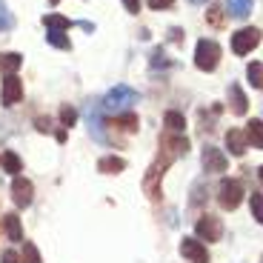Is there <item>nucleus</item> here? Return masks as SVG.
Listing matches in <instances>:
<instances>
[{"mask_svg": "<svg viewBox=\"0 0 263 263\" xmlns=\"http://www.w3.org/2000/svg\"><path fill=\"white\" fill-rule=\"evenodd\" d=\"M189 3H206V0H189Z\"/></svg>", "mask_w": 263, "mask_h": 263, "instance_id": "e433bc0d", "label": "nucleus"}, {"mask_svg": "<svg viewBox=\"0 0 263 263\" xmlns=\"http://www.w3.org/2000/svg\"><path fill=\"white\" fill-rule=\"evenodd\" d=\"M23 66V54L17 52H9V54H0V72H6V74H14Z\"/></svg>", "mask_w": 263, "mask_h": 263, "instance_id": "a211bd4d", "label": "nucleus"}, {"mask_svg": "<svg viewBox=\"0 0 263 263\" xmlns=\"http://www.w3.org/2000/svg\"><path fill=\"white\" fill-rule=\"evenodd\" d=\"M169 166L172 163L166 158H160V155H158V160L149 166V172H146V178H143V192L149 195V200H158L160 197V180H163V175H166Z\"/></svg>", "mask_w": 263, "mask_h": 263, "instance_id": "39448f33", "label": "nucleus"}, {"mask_svg": "<svg viewBox=\"0 0 263 263\" xmlns=\"http://www.w3.org/2000/svg\"><path fill=\"white\" fill-rule=\"evenodd\" d=\"M243 183L240 180H235V178H226V180H220V186H217V203L223 206V209H237L240 206V200H243Z\"/></svg>", "mask_w": 263, "mask_h": 263, "instance_id": "20e7f679", "label": "nucleus"}, {"mask_svg": "<svg viewBox=\"0 0 263 263\" xmlns=\"http://www.w3.org/2000/svg\"><path fill=\"white\" fill-rule=\"evenodd\" d=\"M186 152H189L186 135H178V132H163V135H160V158L175 163L178 158H183Z\"/></svg>", "mask_w": 263, "mask_h": 263, "instance_id": "7ed1b4c3", "label": "nucleus"}, {"mask_svg": "<svg viewBox=\"0 0 263 263\" xmlns=\"http://www.w3.org/2000/svg\"><path fill=\"white\" fill-rule=\"evenodd\" d=\"M43 23H46L49 32H66V29L72 26V20L63 17V14H46V17H43Z\"/></svg>", "mask_w": 263, "mask_h": 263, "instance_id": "4be33fe9", "label": "nucleus"}, {"mask_svg": "<svg viewBox=\"0 0 263 263\" xmlns=\"http://www.w3.org/2000/svg\"><path fill=\"white\" fill-rule=\"evenodd\" d=\"M49 3H52V6H58V3H60V0H49Z\"/></svg>", "mask_w": 263, "mask_h": 263, "instance_id": "c9c22d12", "label": "nucleus"}, {"mask_svg": "<svg viewBox=\"0 0 263 263\" xmlns=\"http://www.w3.org/2000/svg\"><path fill=\"white\" fill-rule=\"evenodd\" d=\"M260 263H263V260H260Z\"/></svg>", "mask_w": 263, "mask_h": 263, "instance_id": "4c0bfd02", "label": "nucleus"}, {"mask_svg": "<svg viewBox=\"0 0 263 263\" xmlns=\"http://www.w3.org/2000/svg\"><path fill=\"white\" fill-rule=\"evenodd\" d=\"M86 118H89V132H92V138L100 140V143H109V138H106L103 132V103L100 100H92L89 103V109H86Z\"/></svg>", "mask_w": 263, "mask_h": 263, "instance_id": "6e6552de", "label": "nucleus"}, {"mask_svg": "<svg viewBox=\"0 0 263 263\" xmlns=\"http://www.w3.org/2000/svg\"><path fill=\"white\" fill-rule=\"evenodd\" d=\"M0 263H23V257H20L14 249H6L3 255H0Z\"/></svg>", "mask_w": 263, "mask_h": 263, "instance_id": "7c9ffc66", "label": "nucleus"}, {"mask_svg": "<svg viewBox=\"0 0 263 263\" xmlns=\"http://www.w3.org/2000/svg\"><path fill=\"white\" fill-rule=\"evenodd\" d=\"M206 20H209L215 29H220V26H223V9H220V6H212L209 12H206Z\"/></svg>", "mask_w": 263, "mask_h": 263, "instance_id": "c756f323", "label": "nucleus"}, {"mask_svg": "<svg viewBox=\"0 0 263 263\" xmlns=\"http://www.w3.org/2000/svg\"><path fill=\"white\" fill-rule=\"evenodd\" d=\"M180 255L189 263H209V252H206V246L197 237H183L180 240Z\"/></svg>", "mask_w": 263, "mask_h": 263, "instance_id": "1a4fd4ad", "label": "nucleus"}, {"mask_svg": "<svg viewBox=\"0 0 263 263\" xmlns=\"http://www.w3.org/2000/svg\"><path fill=\"white\" fill-rule=\"evenodd\" d=\"M246 140L257 149H263V120H249L246 123Z\"/></svg>", "mask_w": 263, "mask_h": 263, "instance_id": "6ab92c4d", "label": "nucleus"}, {"mask_svg": "<svg viewBox=\"0 0 263 263\" xmlns=\"http://www.w3.org/2000/svg\"><path fill=\"white\" fill-rule=\"evenodd\" d=\"M257 43H260V29H255V26H246L232 34V52L235 54H249Z\"/></svg>", "mask_w": 263, "mask_h": 263, "instance_id": "0eeeda50", "label": "nucleus"}, {"mask_svg": "<svg viewBox=\"0 0 263 263\" xmlns=\"http://www.w3.org/2000/svg\"><path fill=\"white\" fill-rule=\"evenodd\" d=\"M246 78L255 89H263V63H249L246 66Z\"/></svg>", "mask_w": 263, "mask_h": 263, "instance_id": "b1692460", "label": "nucleus"}, {"mask_svg": "<svg viewBox=\"0 0 263 263\" xmlns=\"http://www.w3.org/2000/svg\"><path fill=\"white\" fill-rule=\"evenodd\" d=\"M252 3H255V0H226V9H229V14H232V17L243 20V17H249Z\"/></svg>", "mask_w": 263, "mask_h": 263, "instance_id": "f3484780", "label": "nucleus"}, {"mask_svg": "<svg viewBox=\"0 0 263 263\" xmlns=\"http://www.w3.org/2000/svg\"><path fill=\"white\" fill-rule=\"evenodd\" d=\"M37 129L40 132H49V118H37Z\"/></svg>", "mask_w": 263, "mask_h": 263, "instance_id": "72a5a7b5", "label": "nucleus"}, {"mask_svg": "<svg viewBox=\"0 0 263 263\" xmlns=\"http://www.w3.org/2000/svg\"><path fill=\"white\" fill-rule=\"evenodd\" d=\"M229 106H232V112L237 115V118H243L246 112H249V100H246L243 89L237 83H229Z\"/></svg>", "mask_w": 263, "mask_h": 263, "instance_id": "ddd939ff", "label": "nucleus"}, {"mask_svg": "<svg viewBox=\"0 0 263 263\" xmlns=\"http://www.w3.org/2000/svg\"><path fill=\"white\" fill-rule=\"evenodd\" d=\"M0 95H3V106H14V103H20V98H23V80H20L17 74H6Z\"/></svg>", "mask_w": 263, "mask_h": 263, "instance_id": "9b49d317", "label": "nucleus"}, {"mask_svg": "<svg viewBox=\"0 0 263 263\" xmlns=\"http://www.w3.org/2000/svg\"><path fill=\"white\" fill-rule=\"evenodd\" d=\"M163 126H166V132H178V135H183V129H186V118L180 112H166V118H163Z\"/></svg>", "mask_w": 263, "mask_h": 263, "instance_id": "412c9836", "label": "nucleus"}, {"mask_svg": "<svg viewBox=\"0 0 263 263\" xmlns=\"http://www.w3.org/2000/svg\"><path fill=\"white\" fill-rule=\"evenodd\" d=\"M0 163H3V169H6L9 175H14V178H17V172L23 169V163H20V158L14 155V152H3V158H0Z\"/></svg>", "mask_w": 263, "mask_h": 263, "instance_id": "5701e85b", "label": "nucleus"}, {"mask_svg": "<svg viewBox=\"0 0 263 263\" xmlns=\"http://www.w3.org/2000/svg\"><path fill=\"white\" fill-rule=\"evenodd\" d=\"M23 263H43L40 260V252L32 240H23Z\"/></svg>", "mask_w": 263, "mask_h": 263, "instance_id": "a878e982", "label": "nucleus"}, {"mask_svg": "<svg viewBox=\"0 0 263 263\" xmlns=\"http://www.w3.org/2000/svg\"><path fill=\"white\" fill-rule=\"evenodd\" d=\"M112 126H118L120 132H138V115L135 112H123V115H115Z\"/></svg>", "mask_w": 263, "mask_h": 263, "instance_id": "aec40b11", "label": "nucleus"}, {"mask_svg": "<svg viewBox=\"0 0 263 263\" xmlns=\"http://www.w3.org/2000/svg\"><path fill=\"white\" fill-rule=\"evenodd\" d=\"M226 146H229V152L235 155V158H240V155H246V149H249V140H246V132H240V129H229V132H226Z\"/></svg>", "mask_w": 263, "mask_h": 263, "instance_id": "4468645a", "label": "nucleus"}, {"mask_svg": "<svg viewBox=\"0 0 263 263\" xmlns=\"http://www.w3.org/2000/svg\"><path fill=\"white\" fill-rule=\"evenodd\" d=\"M12 26H14V17H12V12L6 9V3L0 0V32H9Z\"/></svg>", "mask_w": 263, "mask_h": 263, "instance_id": "cd10ccee", "label": "nucleus"}, {"mask_svg": "<svg viewBox=\"0 0 263 263\" xmlns=\"http://www.w3.org/2000/svg\"><path fill=\"white\" fill-rule=\"evenodd\" d=\"M249 206H252V217H255L257 223L263 226V195H260V192H252Z\"/></svg>", "mask_w": 263, "mask_h": 263, "instance_id": "393cba45", "label": "nucleus"}, {"mask_svg": "<svg viewBox=\"0 0 263 263\" xmlns=\"http://www.w3.org/2000/svg\"><path fill=\"white\" fill-rule=\"evenodd\" d=\"M175 6V0H149V9H155V12H160V9H172Z\"/></svg>", "mask_w": 263, "mask_h": 263, "instance_id": "2f4dec72", "label": "nucleus"}, {"mask_svg": "<svg viewBox=\"0 0 263 263\" xmlns=\"http://www.w3.org/2000/svg\"><path fill=\"white\" fill-rule=\"evenodd\" d=\"M217 63H220V46H217V40L212 37H203L197 40L195 46V66L200 72H215Z\"/></svg>", "mask_w": 263, "mask_h": 263, "instance_id": "f03ea898", "label": "nucleus"}, {"mask_svg": "<svg viewBox=\"0 0 263 263\" xmlns=\"http://www.w3.org/2000/svg\"><path fill=\"white\" fill-rule=\"evenodd\" d=\"M123 169H126V160L118 158V155H106V158L98 160V172H103V175H120Z\"/></svg>", "mask_w": 263, "mask_h": 263, "instance_id": "dca6fc26", "label": "nucleus"}, {"mask_svg": "<svg viewBox=\"0 0 263 263\" xmlns=\"http://www.w3.org/2000/svg\"><path fill=\"white\" fill-rule=\"evenodd\" d=\"M257 178H260V183H263V166H260V169H257Z\"/></svg>", "mask_w": 263, "mask_h": 263, "instance_id": "f704fd0d", "label": "nucleus"}, {"mask_svg": "<svg viewBox=\"0 0 263 263\" xmlns=\"http://www.w3.org/2000/svg\"><path fill=\"white\" fill-rule=\"evenodd\" d=\"M3 229H6L9 240H14V243H23V226H20V217L14 215V212L3 215Z\"/></svg>", "mask_w": 263, "mask_h": 263, "instance_id": "2eb2a0df", "label": "nucleus"}, {"mask_svg": "<svg viewBox=\"0 0 263 263\" xmlns=\"http://www.w3.org/2000/svg\"><path fill=\"white\" fill-rule=\"evenodd\" d=\"M74 120H78V112H74L72 106H60V123L69 129V126H74Z\"/></svg>", "mask_w": 263, "mask_h": 263, "instance_id": "c85d7f7f", "label": "nucleus"}, {"mask_svg": "<svg viewBox=\"0 0 263 263\" xmlns=\"http://www.w3.org/2000/svg\"><path fill=\"white\" fill-rule=\"evenodd\" d=\"M140 100V95L132 89V86H123V83H118L115 89H109L106 92V98L100 100L103 103V109L106 112H115V115H123V112H129L132 106Z\"/></svg>", "mask_w": 263, "mask_h": 263, "instance_id": "f257e3e1", "label": "nucleus"}, {"mask_svg": "<svg viewBox=\"0 0 263 263\" xmlns=\"http://www.w3.org/2000/svg\"><path fill=\"white\" fill-rule=\"evenodd\" d=\"M32 197H34V186H32V180H26V178H14L12 180V200H14V206H20V209H26L29 203H32Z\"/></svg>", "mask_w": 263, "mask_h": 263, "instance_id": "9d476101", "label": "nucleus"}, {"mask_svg": "<svg viewBox=\"0 0 263 263\" xmlns=\"http://www.w3.org/2000/svg\"><path fill=\"white\" fill-rule=\"evenodd\" d=\"M195 232L200 240H206V243H215V240H220L223 237V223H220V217L215 215H200L195 223Z\"/></svg>", "mask_w": 263, "mask_h": 263, "instance_id": "423d86ee", "label": "nucleus"}, {"mask_svg": "<svg viewBox=\"0 0 263 263\" xmlns=\"http://www.w3.org/2000/svg\"><path fill=\"white\" fill-rule=\"evenodd\" d=\"M46 40L52 43V46H58V49H66V52L72 49V40L66 37L63 32H49V34H46Z\"/></svg>", "mask_w": 263, "mask_h": 263, "instance_id": "bb28decb", "label": "nucleus"}, {"mask_svg": "<svg viewBox=\"0 0 263 263\" xmlns=\"http://www.w3.org/2000/svg\"><path fill=\"white\" fill-rule=\"evenodd\" d=\"M226 166H229V158H226L223 152L217 149V146H206L203 149V169L206 172H226Z\"/></svg>", "mask_w": 263, "mask_h": 263, "instance_id": "f8f14e48", "label": "nucleus"}, {"mask_svg": "<svg viewBox=\"0 0 263 263\" xmlns=\"http://www.w3.org/2000/svg\"><path fill=\"white\" fill-rule=\"evenodd\" d=\"M123 6H126L129 14H138L140 12V0H123Z\"/></svg>", "mask_w": 263, "mask_h": 263, "instance_id": "473e14b6", "label": "nucleus"}]
</instances>
